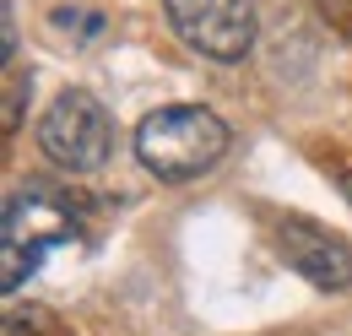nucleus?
Returning <instances> with one entry per match:
<instances>
[{
	"instance_id": "1",
	"label": "nucleus",
	"mask_w": 352,
	"mask_h": 336,
	"mask_svg": "<svg viewBox=\"0 0 352 336\" xmlns=\"http://www.w3.org/2000/svg\"><path fill=\"white\" fill-rule=\"evenodd\" d=\"M228 141H233L228 125L206 103H168V109H152L135 125V158L152 179L184 185V179L212 174L228 152Z\"/></svg>"
},
{
	"instance_id": "2",
	"label": "nucleus",
	"mask_w": 352,
	"mask_h": 336,
	"mask_svg": "<svg viewBox=\"0 0 352 336\" xmlns=\"http://www.w3.org/2000/svg\"><path fill=\"white\" fill-rule=\"evenodd\" d=\"M38 147H44L49 163L65 168V174H92V168H103L109 152H114L109 109H103L92 92H82V87L60 92V98L49 103L44 125H38Z\"/></svg>"
},
{
	"instance_id": "3",
	"label": "nucleus",
	"mask_w": 352,
	"mask_h": 336,
	"mask_svg": "<svg viewBox=\"0 0 352 336\" xmlns=\"http://www.w3.org/2000/svg\"><path fill=\"white\" fill-rule=\"evenodd\" d=\"M174 33L206 60H244L255 43V0H163Z\"/></svg>"
},
{
	"instance_id": "4",
	"label": "nucleus",
	"mask_w": 352,
	"mask_h": 336,
	"mask_svg": "<svg viewBox=\"0 0 352 336\" xmlns=\"http://www.w3.org/2000/svg\"><path fill=\"white\" fill-rule=\"evenodd\" d=\"M276 244H282V260H287L304 282L325 288V293L352 288V250H347V239H336L331 228H320V222H309V217H282Z\"/></svg>"
},
{
	"instance_id": "5",
	"label": "nucleus",
	"mask_w": 352,
	"mask_h": 336,
	"mask_svg": "<svg viewBox=\"0 0 352 336\" xmlns=\"http://www.w3.org/2000/svg\"><path fill=\"white\" fill-rule=\"evenodd\" d=\"M6 244L16 250H44V244H60L71 239V211L60 201H49L44 190H28V196H11L6 201Z\"/></svg>"
},
{
	"instance_id": "6",
	"label": "nucleus",
	"mask_w": 352,
	"mask_h": 336,
	"mask_svg": "<svg viewBox=\"0 0 352 336\" xmlns=\"http://www.w3.org/2000/svg\"><path fill=\"white\" fill-rule=\"evenodd\" d=\"M38 255L44 250H16V244H0V282H6V293H16L28 277H33V266H38Z\"/></svg>"
},
{
	"instance_id": "7",
	"label": "nucleus",
	"mask_w": 352,
	"mask_h": 336,
	"mask_svg": "<svg viewBox=\"0 0 352 336\" xmlns=\"http://www.w3.org/2000/svg\"><path fill=\"white\" fill-rule=\"evenodd\" d=\"M28 92H33L28 76H16V71L6 76V103H0V130H6V136L22 125V114H28Z\"/></svg>"
},
{
	"instance_id": "8",
	"label": "nucleus",
	"mask_w": 352,
	"mask_h": 336,
	"mask_svg": "<svg viewBox=\"0 0 352 336\" xmlns=\"http://www.w3.org/2000/svg\"><path fill=\"white\" fill-rule=\"evenodd\" d=\"M11 331H38V336H65V326L49 315V309H11Z\"/></svg>"
},
{
	"instance_id": "9",
	"label": "nucleus",
	"mask_w": 352,
	"mask_h": 336,
	"mask_svg": "<svg viewBox=\"0 0 352 336\" xmlns=\"http://www.w3.org/2000/svg\"><path fill=\"white\" fill-rule=\"evenodd\" d=\"M0 28H6V33H0V49H6V60H11V54H16V6H11V0H0Z\"/></svg>"
},
{
	"instance_id": "10",
	"label": "nucleus",
	"mask_w": 352,
	"mask_h": 336,
	"mask_svg": "<svg viewBox=\"0 0 352 336\" xmlns=\"http://www.w3.org/2000/svg\"><path fill=\"white\" fill-rule=\"evenodd\" d=\"M336 190L347 196V207H352V163H347V168H336Z\"/></svg>"
}]
</instances>
